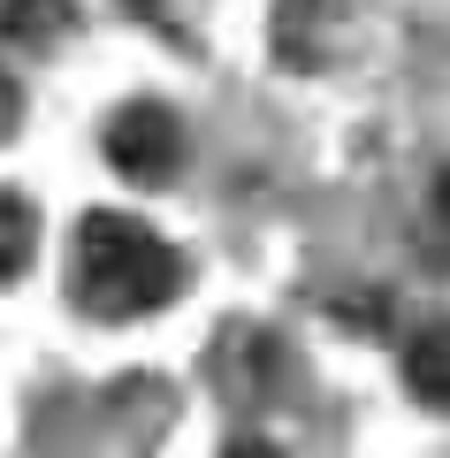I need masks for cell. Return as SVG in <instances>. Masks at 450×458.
I'll return each mask as SVG.
<instances>
[{
    "label": "cell",
    "mask_w": 450,
    "mask_h": 458,
    "mask_svg": "<svg viewBox=\"0 0 450 458\" xmlns=\"http://www.w3.org/2000/svg\"><path fill=\"white\" fill-rule=\"evenodd\" d=\"M183 291V260L153 222L138 214H84L77 222V252H69V298H77L92 321H138V313H161Z\"/></svg>",
    "instance_id": "6da1fadb"
},
{
    "label": "cell",
    "mask_w": 450,
    "mask_h": 458,
    "mask_svg": "<svg viewBox=\"0 0 450 458\" xmlns=\"http://www.w3.org/2000/svg\"><path fill=\"white\" fill-rule=\"evenodd\" d=\"M107 168L130 183H168L183 168V123L161 99H130L107 123Z\"/></svg>",
    "instance_id": "7a4b0ae2"
},
{
    "label": "cell",
    "mask_w": 450,
    "mask_h": 458,
    "mask_svg": "<svg viewBox=\"0 0 450 458\" xmlns=\"http://www.w3.org/2000/svg\"><path fill=\"white\" fill-rule=\"evenodd\" d=\"M404 382H412L420 405L450 412V313L412 328V344H404Z\"/></svg>",
    "instance_id": "3957f363"
},
{
    "label": "cell",
    "mask_w": 450,
    "mask_h": 458,
    "mask_svg": "<svg viewBox=\"0 0 450 458\" xmlns=\"http://www.w3.org/2000/svg\"><path fill=\"white\" fill-rule=\"evenodd\" d=\"M31 252H38V214H31V199L0 191V276H23Z\"/></svg>",
    "instance_id": "277c9868"
},
{
    "label": "cell",
    "mask_w": 450,
    "mask_h": 458,
    "mask_svg": "<svg viewBox=\"0 0 450 458\" xmlns=\"http://www.w3.org/2000/svg\"><path fill=\"white\" fill-rule=\"evenodd\" d=\"M8 23H16L23 38H47L54 23H69V0H16V8H8Z\"/></svg>",
    "instance_id": "5b68a950"
},
{
    "label": "cell",
    "mask_w": 450,
    "mask_h": 458,
    "mask_svg": "<svg viewBox=\"0 0 450 458\" xmlns=\"http://www.w3.org/2000/svg\"><path fill=\"white\" fill-rule=\"evenodd\" d=\"M435 245H443V252H450V176H443V183H435Z\"/></svg>",
    "instance_id": "8992f818"
},
{
    "label": "cell",
    "mask_w": 450,
    "mask_h": 458,
    "mask_svg": "<svg viewBox=\"0 0 450 458\" xmlns=\"http://www.w3.org/2000/svg\"><path fill=\"white\" fill-rule=\"evenodd\" d=\"M222 458H283V451H275V443H259V436H237Z\"/></svg>",
    "instance_id": "52a82bcc"
},
{
    "label": "cell",
    "mask_w": 450,
    "mask_h": 458,
    "mask_svg": "<svg viewBox=\"0 0 450 458\" xmlns=\"http://www.w3.org/2000/svg\"><path fill=\"white\" fill-rule=\"evenodd\" d=\"M16 131V92H8V84H0V138Z\"/></svg>",
    "instance_id": "ba28073f"
},
{
    "label": "cell",
    "mask_w": 450,
    "mask_h": 458,
    "mask_svg": "<svg viewBox=\"0 0 450 458\" xmlns=\"http://www.w3.org/2000/svg\"><path fill=\"white\" fill-rule=\"evenodd\" d=\"M138 8H145V16H161V0H138Z\"/></svg>",
    "instance_id": "9c48e42d"
}]
</instances>
